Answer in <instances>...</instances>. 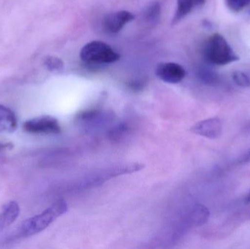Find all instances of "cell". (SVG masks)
<instances>
[{"instance_id": "6da1fadb", "label": "cell", "mask_w": 250, "mask_h": 249, "mask_svg": "<svg viewBox=\"0 0 250 249\" xmlns=\"http://www.w3.org/2000/svg\"><path fill=\"white\" fill-rule=\"evenodd\" d=\"M68 206L64 200H59L39 214L26 219L16 231V238H28L46 229L56 219L67 211Z\"/></svg>"}, {"instance_id": "7a4b0ae2", "label": "cell", "mask_w": 250, "mask_h": 249, "mask_svg": "<svg viewBox=\"0 0 250 249\" xmlns=\"http://www.w3.org/2000/svg\"><path fill=\"white\" fill-rule=\"evenodd\" d=\"M202 54L206 62L214 65H226L239 60L226 38L218 33L211 35L205 41Z\"/></svg>"}, {"instance_id": "3957f363", "label": "cell", "mask_w": 250, "mask_h": 249, "mask_svg": "<svg viewBox=\"0 0 250 249\" xmlns=\"http://www.w3.org/2000/svg\"><path fill=\"white\" fill-rule=\"evenodd\" d=\"M80 57L89 64H110L116 62L120 55L109 45L101 41H92L82 48Z\"/></svg>"}, {"instance_id": "277c9868", "label": "cell", "mask_w": 250, "mask_h": 249, "mask_svg": "<svg viewBox=\"0 0 250 249\" xmlns=\"http://www.w3.org/2000/svg\"><path fill=\"white\" fill-rule=\"evenodd\" d=\"M23 129L30 134H58L61 132L58 120L51 115H42L27 120L23 123Z\"/></svg>"}, {"instance_id": "5b68a950", "label": "cell", "mask_w": 250, "mask_h": 249, "mask_svg": "<svg viewBox=\"0 0 250 249\" xmlns=\"http://www.w3.org/2000/svg\"><path fill=\"white\" fill-rule=\"evenodd\" d=\"M135 16L127 10H120L109 13L104 17L103 28L108 34H116L123 29L126 24L132 21Z\"/></svg>"}, {"instance_id": "8992f818", "label": "cell", "mask_w": 250, "mask_h": 249, "mask_svg": "<svg viewBox=\"0 0 250 249\" xmlns=\"http://www.w3.org/2000/svg\"><path fill=\"white\" fill-rule=\"evenodd\" d=\"M190 130L198 135L208 139H217L223 133V123L218 117L207 118L194 124Z\"/></svg>"}, {"instance_id": "52a82bcc", "label": "cell", "mask_w": 250, "mask_h": 249, "mask_svg": "<svg viewBox=\"0 0 250 249\" xmlns=\"http://www.w3.org/2000/svg\"><path fill=\"white\" fill-rule=\"evenodd\" d=\"M156 75L166 83H178L185 78L186 71L177 63L163 62L157 66Z\"/></svg>"}, {"instance_id": "ba28073f", "label": "cell", "mask_w": 250, "mask_h": 249, "mask_svg": "<svg viewBox=\"0 0 250 249\" xmlns=\"http://www.w3.org/2000/svg\"><path fill=\"white\" fill-rule=\"evenodd\" d=\"M19 214L20 207L16 201H10L5 203L0 213V232L16 222Z\"/></svg>"}, {"instance_id": "9c48e42d", "label": "cell", "mask_w": 250, "mask_h": 249, "mask_svg": "<svg viewBox=\"0 0 250 249\" xmlns=\"http://www.w3.org/2000/svg\"><path fill=\"white\" fill-rule=\"evenodd\" d=\"M18 127L16 114L10 108L0 105V133H11Z\"/></svg>"}, {"instance_id": "30bf717a", "label": "cell", "mask_w": 250, "mask_h": 249, "mask_svg": "<svg viewBox=\"0 0 250 249\" xmlns=\"http://www.w3.org/2000/svg\"><path fill=\"white\" fill-rule=\"evenodd\" d=\"M206 1L207 0H177L176 11L172 20V24L175 25L179 23L195 7L205 4Z\"/></svg>"}, {"instance_id": "8fae6325", "label": "cell", "mask_w": 250, "mask_h": 249, "mask_svg": "<svg viewBox=\"0 0 250 249\" xmlns=\"http://www.w3.org/2000/svg\"><path fill=\"white\" fill-rule=\"evenodd\" d=\"M210 212L206 206L201 204L194 206L189 211L188 221L194 226H202L208 222Z\"/></svg>"}, {"instance_id": "7c38bea8", "label": "cell", "mask_w": 250, "mask_h": 249, "mask_svg": "<svg viewBox=\"0 0 250 249\" xmlns=\"http://www.w3.org/2000/svg\"><path fill=\"white\" fill-rule=\"evenodd\" d=\"M161 16V5L157 1L149 3L143 11V17L146 23H157Z\"/></svg>"}, {"instance_id": "4fadbf2b", "label": "cell", "mask_w": 250, "mask_h": 249, "mask_svg": "<svg viewBox=\"0 0 250 249\" xmlns=\"http://www.w3.org/2000/svg\"><path fill=\"white\" fill-rule=\"evenodd\" d=\"M197 76L203 83L208 86H216L220 80L217 73L207 67H199L197 70Z\"/></svg>"}, {"instance_id": "5bb4252c", "label": "cell", "mask_w": 250, "mask_h": 249, "mask_svg": "<svg viewBox=\"0 0 250 249\" xmlns=\"http://www.w3.org/2000/svg\"><path fill=\"white\" fill-rule=\"evenodd\" d=\"M43 64L51 72H61L64 70V62L61 58L54 56H47L43 60Z\"/></svg>"}, {"instance_id": "9a60e30c", "label": "cell", "mask_w": 250, "mask_h": 249, "mask_svg": "<svg viewBox=\"0 0 250 249\" xmlns=\"http://www.w3.org/2000/svg\"><path fill=\"white\" fill-rule=\"evenodd\" d=\"M226 5L231 11L238 13L249 7L250 0H225Z\"/></svg>"}, {"instance_id": "2e32d148", "label": "cell", "mask_w": 250, "mask_h": 249, "mask_svg": "<svg viewBox=\"0 0 250 249\" xmlns=\"http://www.w3.org/2000/svg\"><path fill=\"white\" fill-rule=\"evenodd\" d=\"M233 80L237 86L247 88L250 86V79L245 73L236 71L233 73Z\"/></svg>"}, {"instance_id": "e0dca14e", "label": "cell", "mask_w": 250, "mask_h": 249, "mask_svg": "<svg viewBox=\"0 0 250 249\" xmlns=\"http://www.w3.org/2000/svg\"><path fill=\"white\" fill-rule=\"evenodd\" d=\"M128 128L126 124H120L110 132V138L112 140H118L127 131Z\"/></svg>"}, {"instance_id": "ac0fdd59", "label": "cell", "mask_w": 250, "mask_h": 249, "mask_svg": "<svg viewBox=\"0 0 250 249\" xmlns=\"http://www.w3.org/2000/svg\"><path fill=\"white\" fill-rule=\"evenodd\" d=\"M144 86H145V83L140 80H132V81L128 83V87L133 91L142 90Z\"/></svg>"}, {"instance_id": "d6986e66", "label": "cell", "mask_w": 250, "mask_h": 249, "mask_svg": "<svg viewBox=\"0 0 250 249\" xmlns=\"http://www.w3.org/2000/svg\"><path fill=\"white\" fill-rule=\"evenodd\" d=\"M239 164H247L250 162V149L248 152H245L242 156L239 159Z\"/></svg>"}, {"instance_id": "ffe728a7", "label": "cell", "mask_w": 250, "mask_h": 249, "mask_svg": "<svg viewBox=\"0 0 250 249\" xmlns=\"http://www.w3.org/2000/svg\"><path fill=\"white\" fill-rule=\"evenodd\" d=\"M13 145L12 143H0V152L6 150V149H12Z\"/></svg>"}, {"instance_id": "44dd1931", "label": "cell", "mask_w": 250, "mask_h": 249, "mask_svg": "<svg viewBox=\"0 0 250 249\" xmlns=\"http://www.w3.org/2000/svg\"><path fill=\"white\" fill-rule=\"evenodd\" d=\"M245 202H246V203H250V190L248 195H247L246 198H245Z\"/></svg>"}, {"instance_id": "7402d4cb", "label": "cell", "mask_w": 250, "mask_h": 249, "mask_svg": "<svg viewBox=\"0 0 250 249\" xmlns=\"http://www.w3.org/2000/svg\"><path fill=\"white\" fill-rule=\"evenodd\" d=\"M248 12H249V13L250 14V4L249 5V9H248Z\"/></svg>"}]
</instances>
